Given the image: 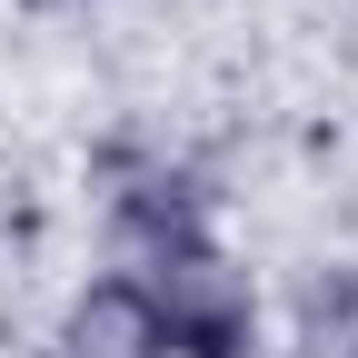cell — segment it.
<instances>
[{"label": "cell", "mask_w": 358, "mask_h": 358, "mask_svg": "<svg viewBox=\"0 0 358 358\" xmlns=\"http://www.w3.org/2000/svg\"><path fill=\"white\" fill-rule=\"evenodd\" d=\"M20 10H80V0H20Z\"/></svg>", "instance_id": "7a4b0ae2"}, {"label": "cell", "mask_w": 358, "mask_h": 358, "mask_svg": "<svg viewBox=\"0 0 358 358\" xmlns=\"http://www.w3.org/2000/svg\"><path fill=\"white\" fill-rule=\"evenodd\" d=\"M100 268L60 308V358H259V279L219 229L199 159L159 140L100 150Z\"/></svg>", "instance_id": "6da1fadb"}]
</instances>
